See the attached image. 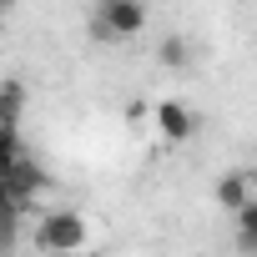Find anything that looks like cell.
<instances>
[{
    "instance_id": "obj_6",
    "label": "cell",
    "mask_w": 257,
    "mask_h": 257,
    "mask_svg": "<svg viewBox=\"0 0 257 257\" xmlns=\"http://www.w3.org/2000/svg\"><path fill=\"white\" fill-rule=\"evenodd\" d=\"M26 106H31L26 81H21V76H6V81H0V126H21Z\"/></svg>"
},
{
    "instance_id": "obj_10",
    "label": "cell",
    "mask_w": 257,
    "mask_h": 257,
    "mask_svg": "<svg viewBox=\"0 0 257 257\" xmlns=\"http://www.w3.org/2000/svg\"><path fill=\"white\" fill-rule=\"evenodd\" d=\"M16 162H21V157H11V152H0V182L11 177V167H16Z\"/></svg>"
},
{
    "instance_id": "obj_5",
    "label": "cell",
    "mask_w": 257,
    "mask_h": 257,
    "mask_svg": "<svg viewBox=\"0 0 257 257\" xmlns=\"http://www.w3.org/2000/svg\"><path fill=\"white\" fill-rule=\"evenodd\" d=\"M252 187H257V177H252V172H222V177H217V187H212V197H217V207H222V212H242V207L252 202Z\"/></svg>"
},
{
    "instance_id": "obj_2",
    "label": "cell",
    "mask_w": 257,
    "mask_h": 257,
    "mask_svg": "<svg viewBox=\"0 0 257 257\" xmlns=\"http://www.w3.org/2000/svg\"><path fill=\"white\" fill-rule=\"evenodd\" d=\"M147 31V0H96L91 41H137Z\"/></svg>"
},
{
    "instance_id": "obj_1",
    "label": "cell",
    "mask_w": 257,
    "mask_h": 257,
    "mask_svg": "<svg viewBox=\"0 0 257 257\" xmlns=\"http://www.w3.org/2000/svg\"><path fill=\"white\" fill-rule=\"evenodd\" d=\"M86 242H91V222L81 212H71V207H56V212H46L36 222V247L46 257H81Z\"/></svg>"
},
{
    "instance_id": "obj_9",
    "label": "cell",
    "mask_w": 257,
    "mask_h": 257,
    "mask_svg": "<svg viewBox=\"0 0 257 257\" xmlns=\"http://www.w3.org/2000/svg\"><path fill=\"white\" fill-rule=\"evenodd\" d=\"M0 152L21 157V126H0Z\"/></svg>"
},
{
    "instance_id": "obj_12",
    "label": "cell",
    "mask_w": 257,
    "mask_h": 257,
    "mask_svg": "<svg viewBox=\"0 0 257 257\" xmlns=\"http://www.w3.org/2000/svg\"><path fill=\"white\" fill-rule=\"evenodd\" d=\"M0 257H6V247H0Z\"/></svg>"
},
{
    "instance_id": "obj_7",
    "label": "cell",
    "mask_w": 257,
    "mask_h": 257,
    "mask_svg": "<svg viewBox=\"0 0 257 257\" xmlns=\"http://www.w3.org/2000/svg\"><path fill=\"white\" fill-rule=\"evenodd\" d=\"M157 61H162L167 71H187V66H192V41H187V36H162V41H157Z\"/></svg>"
},
{
    "instance_id": "obj_8",
    "label": "cell",
    "mask_w": 257,
    "mask_h": 257,
    "mask_svg": "<svg viewBox=\"0 0 257 257\" xmlns=\"http://www.w3.org/2000/svg\"><path fill=\"white\" fill-rule=\"evenodd\" d=\"M232 232L242 252H257V202H247L242 212H232Z\"/></svg>"
},
{
    "instance_id": "obj_3",
    "label": "cell",
    "mask_w": 257,
    "mask_h": 257,
    "mask_svg": "<svg viewBox=\"0 0 257 257\" xmlns=\"http://www.w3.org/2000/svg\"><path fill=\"white\" fill-rule=\"evenodd\" d=\"M152 121H157V137H162L167 147H182V142L197 137V111H192L187 101H177V96L157 101V106H152Z\"/></svg>"
},
{
    "instance_id": "obj_11",
    "label": "cell",
    "mask_w": 257,
    "mask_h": 257,
    "mask_svg": "<svg viewBox=\"0 0 257 257\" xmlns=\"http://www.w3.org/2000/svg\"><path fill=\"white\" fill-rule=\"evenodd\" d=\"M6 11H11V0H0V16H6Z\"/></svg>"
},
{
    "instance_id": "obj_4",
    "label": "cell",
    "mask_w": 257,
    "mask_h": 257,
    "mask_svg": "<svg viewBox=\"0 0 257 257\" xmlns=\"http://www.w3.org/2000/svg\"><path fill=\"white\" fill-rule=\"evenodd\" d=\"M46 187H51V177H46L36 162H26V157H21V162L11 167V177H6V192H11V202H16L21 212H31V202H36Z\"/></svg>"
}]
</instances>
